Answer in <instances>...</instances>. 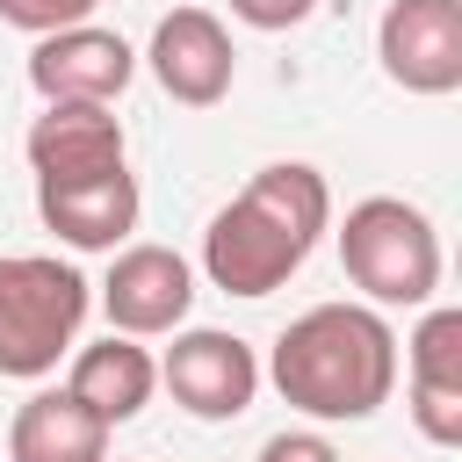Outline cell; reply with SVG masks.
Returning <instances> with one entry per match:
<instances>
[{"instance_id":"1","label":"cell","mask_w":462,"mask_h":462,"mask_svg":"<svg viewBox=\"0 0 462 462\" xmlns=\"http://www.w3.org/2000/svg\"><path fill=\"white\" fill-rule=\"evenodd\" d=\"M332 231V188L303 159L260 166L202 231V274L224 296H274Z\"/></svg>"},{"instance_id":"2","label":"cell","mask_w":462,"mask_h":462,"mask_svg":"<svg viewBox=\"0 0 462 462\" xmlns=\"http://www.w3.org/2000/svg\"><path fill=\"white\" fill-rule=\"evenodd\" d=\"M260 375L303 419H325V426L375 419L397 390V332L368 303H310L274 332V354Z\"/></svg>"},{"instance_id":"3","label":"cell","mask_w":462,"mask_h":462,"mask_svg":"<svg viewBox=\"0 0 462 462\" xmlns=\"http://www.w3.org/2000/svg\"><path fill=\"white\" fill-rule=\"evenodd\" d=\"M87 274L58 253H0V375L43 383L87 325Z\"/></svg>"},{"instance_id":"4","label":"cell","mask_w":462,"mask_h":462,"mask_svg":"<svg viewBox=\"0 0 462 462\" xmlns=\"http://www.w3.org/2000/svg\"><path fill=\"white\" fill-rule=\"evenodd\" d=\"M339 267L368 310H419L440 289V231L404 195H368L339 224Z\"/></svg>"},{"instance_id":"5","label":"cell","mask_w":462,"mask_h":462,"mask_svg":"<svg viewBox=\"0 0 462 462\" xmlns=\"http://www.w3.org/2000/svg\"><path fill=\"white\" fill-rule=\"evenodd\" d=\"M383 79L404 94H455L462 87V0H390L375 22Z\"/></svg>"},{"instance_id":"6","label":"cell","mask_w":462,"mask_h":462,"mask_svg":"<svg viewBox=\"0 0 462 462\" xmlns=\"http://www.w3.org/2000/svg\"><path fill=\"white\" fill-rule=\"evenodd\" d=\"M159 383L173 390V404L188 419H238L253 397H260V354L238 339V332H217V325H188L173 332L166 361H159Z\"/></svg>"},{"instance_id":"7","label":"cell","mask_w":462,"mask_h":462,"mask_svg":"<svg viewBox=\"0 0 462 462\" xmlns=\"http://www.w3.org/2000/svg\"><path fill=\"white\" fill-rule=\"evenodd\" d=\"M188 303H195V267L173 245H116V260L101 274L108 332H123V339L180 332L188 325Z\"/></svg>"},{"instance_id":"8","label":"cell","mask_w":462,"mask_h":462,"mask_svg":"<svg viewBox=\"0 0 462 462\" xmlns=\"http://www.w3.org/2000/svg\"><path fill=\"white\" fill-rule=\"evenodd\" d=\"M144 65L152 79L180 101V108H217L238 79V51H231V29L209 14V7H173L159 14L152 43H144Z\"/></svg>"},{"instance_id":"9","label":"cell","mask_w":462,"mask_h":462,"mask_svg":"<svg viewBox=\"0 0 462 462\" xmlns=\"http://www.w3.org/2000/svg\"><path fill=\"white\" fill-rule=\"evenodd\" d=\"M130 79H137V51L116 29H94V22L36 36V51H29V87L43 101H94V108H108Z\"/></svg>"},{"instance_id":"10","label":"cell","mask_w":462,"mask_h":462,"mask_svg":"<svg viewBox=\"0 0 462 462\" xmlns=\"http://www.w3.org/2000/svg\"><path fill=\"white\" fill-rule=\"evenodd\" d=\"M404 397H411V426L433 448H462V310L433 303L419 318V332L404 339Z\"/></svg>"},{"instance_id":"11","label":"cell","mask_w":462,"mask_h":462,"mask_svg":"<svg viewBox=\"0 0 462 462\" xmlns=\"http://www.w3.org/2000/svg\"><path fill=\"white\" fill-rule=\"evenodd\" d=\"M137 209H144V195H137V173L130 166L87 173V180H36V217L72 253H116L137 231Z\"/></svg>"},{"instance_id":"12","label":"cell","mask_w":462,"mask_h":462,"mask_svg":"<svg viewBox=\"0 0 462 462\" xmlns=\"http://www.w3.org/2000/svg\"><path fill=\"white\" fill-rule=\"evenodd\" d=\"M22 152H29V173L36 180H87V173L130 166L123 123L108 108H94V101H43V116L29 123Z\"/></svg>"},{"instance_id":"13","label":"cell","mask_w":462,"mask_h":462,"mask_svg":"<svg viewBox=\"0 0 462 462\" xmlns=\"http://www.w3.org/2000/svg\"><path fill=\"white\" fill-rule=\"evenodd\" d=\"M65 390H72L101 426H130V419L152 404V390H159V361H152V346H144V339L108 332V339H94V346H79V354H72Z\"/></svg>"},{"instance_id":"14","label":"cell","mask_w":462,"mask_h":462,"mask_svg":"<svg viewBox=\"0 0 462 462\" xmlns=\"http://www.w3.org/2000/svg\"><path fill=\"white\" fill-rule=\"evenodd\" d=\"M108 433L72 390H29L7 419V462H108Z\"/></svg>"},{"instance_id":"15","label":"cell","mask_w":462,"mask_h":462,"mask_svg":"<svg viewBox=\"0 0 462 462\" xmlns=\"http://www.w3.org/2000/svg\"><path fill=\"white\" fill-rule=\"evenodd\" d=\"M101 0H0V22L22 29V36H58V29H79Z\"/></svg>"},{"instance_id":"16","label":"cell","mask_w":462,"mask_h":462,"mask_svg":"<svg viewBox=\"0 0 462 462\" xmlns=\"http://www.w3.org/2000/svg\"><path fill=\"white\" fill-rule=\"evenodd\" d=\"M260 462H339V448L325 433H310V426H289V433H274L260 448Z\"/></svg>"},{"instance_id":"17","label":"cell","mask_w":462,"mask_h":462,"mask_svg":"<svg viewBox=\"0 0 462 462\" xmlns=\"http://www.w3.org/2000/svg\"><path fill=\"white\" fill-rule=\"evenodd\" d=\"M310 7L318 0H231V14L245 29H296V22H310Z\"/></svg>"}]
</instances>
